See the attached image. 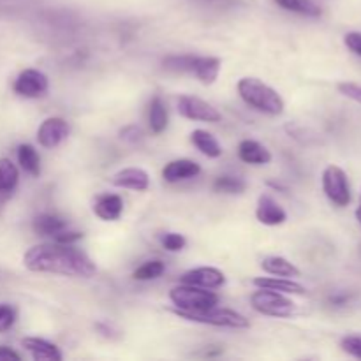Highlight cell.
I'll return each instance as SVG.
<instances>
[{"mask_svg":"<svg viewBox=\"0 0 361 361\" xmlns=\"http://www.w3.org/2000/svg\"><path fill=\"white\" fill-rule=\"evenodd\" d=\"M356 221L361 224V194H360V207L356 208Z\"/></svg>","mask_w":361,"mask_h":361,"instance_id":"8d00e7d4","label":"cell"},{"mask_svg":"<svg viewBox=\"0 0 361 361\" xmlns=\"http://www.w3.org/2000/svg\"><path fill=\"white\" fill-rule=\"evenodd\" d=\"M201 173V166L190 159H176V161L168 162L162 169V178L169 183L182 182V180L194 178Z\"/></svg>","mask_w":361,"mask_h":361,"instance_id":"7c38bea8","label":"cell"},{"mask_svg":"<svg viewBox=\"0 0 361 361\" xmlns=\"http://www.w3.org/2000/svg\"><path fill=\"white\" fill-rule=\"evenodd\" d=\"M18 162L28 175L37 176L41 173V157L32 145H20L18 147Z\"/></svg>","mask_w":361,"mask_h":361,"instance_id":"d4e9b609","label":"cell"},{"mask_svg":"<svg viewBox=\"0 0 361 361\" xmlns=\"http://www.w3.org/2000/svg\"><path fill=\"white\" fill-rule=\"evenodd\" d=\"M256 219L264 226H281L288 221V214H286L284 208L274 197L268 196V194H263L257 200Z\"/></svg>","mask_w":361,"mask_h":361,"instance_id":"8fae6325","label":"cell"},{"mask_svg":"<svg viewBox=\"0 0 361 361\" xmlns=\"http://www.w3.org/2000/svg\"><path fill=\"white\" fill-rule=\"evenodd\" d=\"M21 345L27 349L35 361H62V353L51 342L39 337H27L21 341Z\"/></svg>","mask_w":361,"mask_h":361,"instance_id":"9a60e30c","label":"cell"},{"mask_svg":"<svg viewBox=\"0 0 361 361\" xmlns=\"http://www.w3.org/2000/svg\"><path fill=\"white\" fill-rule=\"evenodd\" d=\"M21 356L16 351H13L11 348L6 345H0V361H20Z\"/></svg>","mask_w":361,"mask_h":361,"instance_id":"e575fe53","label":"cell"},{"mask_svg":"<svg viewBox=\"0 0 361 361\" xmlns=\"http://www.w3.org/2000/svg\"><path fill=\"white\" fill-rule=\"evenodd\" d=\"M166 267L162 261L154 259L147 261V263L141 264L140 268H136L133 274L134 281H154V279H159L162 274H164Z\"/></svg>","mask_w":361,"mask_h":361,"instance_id":"484cf974","label":"cell"},{"mask_svg":"<svg viewBox=\"0 0 361 361\" xmlns=\"http://www.w3.org/2000/svg\"><path fill=\"white\" fill-rule=\"evenodd\" d=\"M344 44L348 46L349 51L361 56V32H348L344 35Z\"/></svg>","mask_w":361,"mask_h":361,"instance_id":"d6a6232c","label":"cell"},{"mask_svg":"<svg viewBox=\"0 0 361 361\" xmlns=\"http://www.w3.org/2000/svg\"><path fill=\"white\" fill-rule=\"evenodd\" d=\"M169 300L176 310H187V312L212 309L221 302L217 293H214L212 289L197 288V286L190 284H180L173 288L169 291Z\"/></svg>","mask_w":361,"mask_h":361,"instance_id":"3957f363","label":"cell"},{"mask_svg":"<svg viewBox=\"0 0 361 361\" xmlns=\"http://www.w3.org/2000/svg\"><path fill=\"white\" fill-rule=\"evenodd\" d=\"M192 62L194 55H169L162 60V66H164L166 71H171V73L190 74Z\"/></svg>","mask_w":361,"mask_h":361,"instance_id":"83f0119b","label":"cell"},{"mask_svg":"<svg viewBox=\"0 0 361 361\" xmlns=\"http://www.w3.org/2000/svg\"><path fill=\"white\" fill-rule=\"evenodd\" d=\"M161 242L162 247H164L166 250H169V252H180V250L187 245L185 236L180 235V233H166V235L162 236Z\"/></svg>","mask_w":361,"mask_h":361,"instance_id":"f546056e","label":"cell"},{"mask_svg":"<svg viewBox=\"0 0 361 361\" xmlns=\"http://www.w3.org/2000/svg\"><path fill=\"white\" fill-rule=\"evenodd\" d=\"M250 305L256 312L268 317H293L298 312V307L293 300L284 296V293L270 291V289H259L250 296Z\"/></svg>","mask_w":361,"mask_h":361,"instance_id":"5b68a950","label":"cell"},{"mask_svg":"<svg viewBox=\"0 0 361 361\" xmlns=\"http://www.w3.org/2000/svg\"><path fill=\"white\" fill-rule=\"evenodd\" d=\"M252 284L259 289H270V291L284 293V295H305L307 289L298 282L288 277H257Z\"/></svg>","mask_w":361,"mask_h":361,"instance_id":"2e32d148","label":"cell"},{"mask_svg":"<svg viewBox=\"0 0 361 361\" xmlns=\"http://www.w3.org/2000/svg\"><path fill=\"white\" fill-rule=\"evenodd\" d=\"M69 136V123L60 116L46 118L37 129V141L42 148H55Z\"/></svg>","mask_w":361,"mask_h":361,"instance_id":"30bf717a","label":"cell"},{"mask_svg":"<svg viewBox=\"0 0 361 361\" xmlns=\"http://www.w3.org/2000/svg\"><path fill=\"white\" fill-rule=\"evenodd\" d=\"M238 157L247 164L263 166L271 162V152L254 140H243L238 147Z\"/></svg>","mask_w":361,"mask_h":361,"instance_id":"e0dca14e","label":"cell"},{"mask_svg":"<svg viewBox=\"0 0 361 361\" xmlns=\"http://www.w3.org/2000/svg\"><path fill=\"white\" fill-rule=\"evenodd\" d=\"M180 282H182V284L197 286V288L204 289H219L226 284V275L224 271H221L219 268L201 267L185 271V274L180 277Z\"/></svg>","mask_w":361,"mask_h":361,"instance_id":"9c48e42d","label":"cell"},{"mask_svg":"<svg viewBox=\"0 0 361 361\" xmlns=\"http://www.w3.org/2000/svg\"><path fill=\"white\" fill-rule=\"evenodd\" d=\"M66 228H67V222L63 221V219L56 217V215H51V214L39 215V217H35L34 221L35 233L42 236H53V235L56 236Z\"/></svg>","mask_w":361,"mask_h":361,"instance_id":"cb8c5ba5","label":"cell"},{"mask_svg":"<svg viewBox=\"0 0 361 361\" xmlns=\"http://www.w3.org/2000/svg\"><path fill=\"white\" fill-rule=\"evenodd\" d=\"M238 94L243 102L264 115L279 116L284 113L286 104L281 94L257 78H242L238 81Z\"/></svg>","mask_w":361,"mask_h":361,"instance_id":"7a4b0ae2","label":"cell"},{"mask_svg":"<svg viewBox=\"0 0 361 361\" xmlns=\"http://www.w3.org/2000/svg\"><path fill=\"white\" fill-rule=\"evenodd\" d=\"M337 88L344 97L351 99V101L361 104V85L351 83V81H344V83H338Z\"/></svg>","mask_w":361,"mask_h":361,"instance_id":"1f68e13d","label":"cell"},{"mask_svg":"<svg viewBox=\"0 0 361 361\" xmlns=\"http://www.w3.org/2000/svg\"><path fill=\"white\" fill-rule=\"evenodd\" d=\"M176 316L183 317L187 321L201 324H210V326L219 328H233V330H245L250 326L249 319L242 316L240 312H235L231 309H217L212 307L207 310H194V312H187V310H173Z\"/></svg>","mask_w":361,"mask_h":361,"instance_id":"277c9868","label":"cell"},{"mask_svg":"<svg viewBox=\"0 0 361 361\" xmlns=\"http://www.w3.org/2000/svg\"><path fill=\"white\" fill-rule=\"evenodd\" d=\"M349 302H351V295H348V293H342V295H334L330 298V303L335 307H345Z\"/></svg>","mask_w":361,"mask_h":361,"instance_id":"d590c367","label":"cell"},{"mask_svg":"<svg viewBox=\"0 0 361 361\" xmlns=\"http://www.w3.org/2000/svg\"><path fill=\"white\" fill-rule=\"evenodd\" d=\"M23 264L27 270L35 274H56L81 279H90L97 274L95 263L83 250L59 242L30 247L25 252Z\"/></svg>","mask_w":361,"mask_h":361,"instance_id":"6da1fadb","label":"cell"},{"mask_svg":"<svg viewBox=\"0 0 361 361\" xmlns=\"http://www.w3.org/2000/svg\"><path fill=\"white\" fill-rule=\"evenodd\" d=\"M279 7L289 11V13L302 14L307 18H319L323 14L319 4H316L314 0H274Z\"/></svg>","mask_w":361,"mask_h":361,"instance_id":"603a6c76","label":"cell"},{"mask_svg":"<svg viewBox=\"0 0 361 361\" xmlns=\"http://www.w3.org/2000/svg\"><path fill=\"white\" fill-rule=\"evenodd\" d=\"M169 116H168V108H166L164 101L161 97H154L150 102V109H148V123H150V129L154 134L164 133L166 127H168Z\"/></svg>","mask_w":361,"mask_h":361,"instance_id":"7402d4cb","label":"cell"},{"mask_svg":"<svg viewBox=\"0 0 361 361\" xmlns=\"http://www.w3.org/2000/svg\"><path fill=\"white\" fill-rule=\"evenodd\" d=\"M16 309L11 305H6V303H0V334L11 330L13 324L16 323Z\"/></svg>","mask_w":361,"mask_h":361,"instance_id":"4dcf8cb0","label":"cell"},{"mask_svg":"<svg viewBox=\"0 0 361 361\" xmlns=\"http://www.w3.org/2000/svg\"><path fill=\"white\" fill-rule=\"evenodd\" d=\"M20 171L9 159H0V204L6 203L16 190Z\"/></svg>","mask_w":361,"mask_h":361,"instance_id":"ac0fdd59","label":"cell"},{"mask_svg":"<svg viewBox=\"0 0 361 361\" xmlns=\"http://www.w3.org/2000/svg\"><path fill=\"white\" fill-rule=\"evenodd\" d=\"M49 80L44 73L37 69H25L18 74L14 81V92L21 97L37 99L48 92Z\"/></svg>","mask_w":361,"mask_h":361,"instance_id":"52a82bcc","label":"cell"},{"mask_svg":"<svg viewBox=\"0 0 361 361\" xmlns=\"http://www.w3.org/2000/svg\"><path fill=\"white\" fill-rule=\"evenodd\" d=\"M323 190L328 200L337 207H348L351 203V185L345 171L331 164L323 171Z\"/></svg>","mask_w":361,"mask_h":361,"instance_id":"8992f818","label":"cell"},{"mask_svg":"<svg viewBox=\"0 0 361 361\" xmlns=\"http://www.w3.org/2000/svg\"><path fill=\"white\" fill-rule=\"evenodd\" d=\"M341 348L342 351L348 353V355L353 356V358L361 360V334L345 335V337L341 341Z\"/></svg>","mask_w":361,"mask_h":361,"instance_id":"f1b7e54d","label":"cell"},{"mask_svg":"<svg viewBox=\"0 0 361 361\" xmlns=\"http://www.w3.org/2000/svg\"><path fill=\"white\" fill-rule=\"evenodd\" d=\"M113 185L120 187V189H130L143 192L150 185V176L145 169L141 168H127L113 175Z\"/></svg>","mask_w":361,"mask_h":361,"instance_id":"4fadbf2b","label":"cell"},{"mask_svg":"<svg viewBox=\"0 0 361 361\" xmlns=\"http://www.w3.org/2000/svg\"><path fill=\"white\" fill-rule=\"evenodd\" d=\"M261 268H263L267 274L275 275V277H300V275H302L298 267H295L291 261H288L286 257L281 256L264 257L263 263H261Z\"/></svg>","mask_w":361,"mask_h":361,"instance_id":"44dd1931","label":"cell"},{"mask_svg":"<svg viewBox=\"0 0 361 361\" xmlns=\"http://www.w3.org/2000/svg\"><path fill=\"white\" fill-rule=\"evenodd\" d=\"M222 62L217 56H196L194 55L190 74L197 78L203 85H214L221 74Z\"/></svg>","mask_w":361,"mask_h":361,"instance_id":"5bb4252c","label":"cell"},{"mask_svg":"<svg viewBox=\"0 0 361 361\" xmlns=\"http://www.w3.org/2000/svg\"><path fill=\"white\" fill-rule=\"evenodd\" d=\"M190 141H192L194 147L201 152L203 155H207L208 159H217L222 155V148L219 145V141L215 140L214 134H210L208 130L196 129L190 134Z\"/></svg>","mask_w":361,"mask_h":361,"instance_id":"ffe728a7","label":"cell"},{"mask_svg":"<svg viewBox=\"0 0 361 361\" xmlns=\"http://www.w3.org/2000/svg\"><path fill=\"white\" fill-rule=\"evenodd\" d=\"M247 189V182L238 176H221L215 180L214 190L222 194H242Z\"/></svg>","mask_w":361,"mask_h":361,"instance_id":"4316f807","label":"cell"},{"mask_svg":"<svg viewBox=\"0 0 361 361\" xmlns=\"http://www.w3.org/2000/svg\"><path fill=\"white\" fill-rule=\"evenodd\" d=\"M83 238V233L80 231H66L63 229L62 233H59V235L55 236V242L59 243H66V245H73V243H76L78 240Z\"/></svg>","mask_w":361,"mask_h":361,"instance_id":"836d02e7","label":"cell"},{"mask_svg":"<svg viewBox=\"0 0 361 361\" xmlns=\"http://www.w3.org/2000/svg\"><path fill=\"white\" fill-rule=\"evenodd\" d=\"M94 212L101 221H116L123 212L122 197L116 196V194H104V196H101L95 201Z\"/></svg>","mask_w":361,"mask_h":361,"instance_id":"d6986e66","label":"cell"},{"mask_svg":"<svg viewBox=\"0 0 361 361\" xmlns=\"http://www.w3.org/2000/svg\"><path fill=\"white\" fill-rule=\"evenodd\" d=\"M178 113L183 118L197 120V122H219L221 120V113L217 108L208 104L207 101L194 95H182L178 99Z\"/></svg>","mask_w":361,"mask_h":361,"instance_id":"ba28073f","label":"cell"}]
</instances>
